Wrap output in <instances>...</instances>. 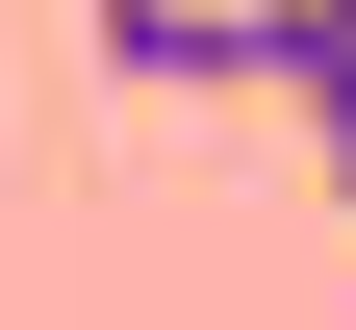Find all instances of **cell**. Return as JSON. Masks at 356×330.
<instances>
[{
  "mask_svg": "<svg viewBox=\"0 0 356 330\" xmlns=\"http://www.w3.org/2000/svg\"><path fill=\"white\" fill-rule=\"evenodd\" d=\"M76 51H102L127 102H280V0H102Z\"/></svg>",
  "mask_w": 356,
  "mask_h": 330,
  "instance_id": "6da1fadb",
  "label": "cell"
},
{
  "mask_svg": "<svg viewBox=\"0 0 356 330\" xmlns=\"http://www.w3.org/2000/svg\"><path fill=\"white\" fill-rule=\"evenodd\" d=\"M280 102H305V127L356 153V0H280Z\"/></svg>",
  "mask_w": 356,
  "mask_h": 330,
  "instance_id": "7a4b0ae2",
  "label": "cell"
},
{
  "mask_svg": "<svg viewBox=\"0 0 356 330\" xmlns=\"http://www.w3.org/2000/svg\"><path fill=\"white\" fill-rule=\"evenodd\" d=\"M331 204H356V153H331Z\"/></svg>",
  "mask_w": 356,
  "mask_h": 330,
  "instance_id": "3957f363",
  "label": "cell"
}]
</instances>
